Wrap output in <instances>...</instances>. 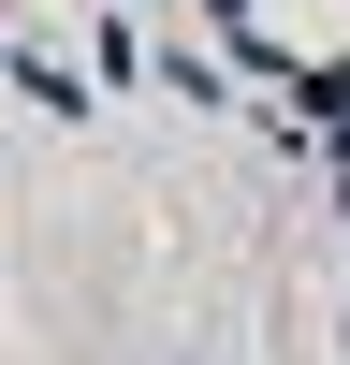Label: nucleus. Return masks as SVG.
I'll use <instances>...</instances> for the list:
<instances>
[{
	"mask_svg": "<svg viewBox=\"0 0 350 365\" xmlns=\"http://www.w3.org/2000/svg\"><path fill=\"white\" fill-rule=\"evenodd\" d=\"M292 103H307V132H350V58H292Z\"/></svg>",
	"mask_w": 350,
	"mask_h": 365,
	"instance_id": "nucleus-1",
	"label": "nucleus"
},
{
	"mask_svg": "<svg viewBox=\"0 0 350 365\" xmlns=\"http://www.w3.org/2000/svg\"><path fill=\"white\" fill-rule=\"evenodd\" d=\"M15 88H29V103H44V117H88V73H58V58H44V44H29V58H15Z\"/></svg>",
	"mask_w": 350,
	"mask_h": 365,
	"instance_id": "nucleus-2",
	"label": "nucleus"
},
{
	"mask_svg": "<svg viewBox=\"0 0 350 365\" xmlns=\"http://www.w3.org/2000/svg\"><path fill=\"white\" fill-rule=\"evenodd\" d=\"M204 15H219V44H248V29H262V0H204Z\"/></svg>",
	"mask_w": 350,
	"mask_h": 365,
	"instance_id": "nucleus-3",
	"label": "nucleus"
},
{
	"mask_svg": "<svg viewBox=\"0 0 350 365\" xmlns=\"http://www.w3.org/2000/svg\"><path fill=\"white\" fill-rule=\"evenodd\" d=\"M336 205H350V175H336Z\"/></svg>",
	"mask_w": 350,
	"mask_h": 365,
	"instance_id": "nucleus-4",
	"label": "nucleus"
}]
</instances>
